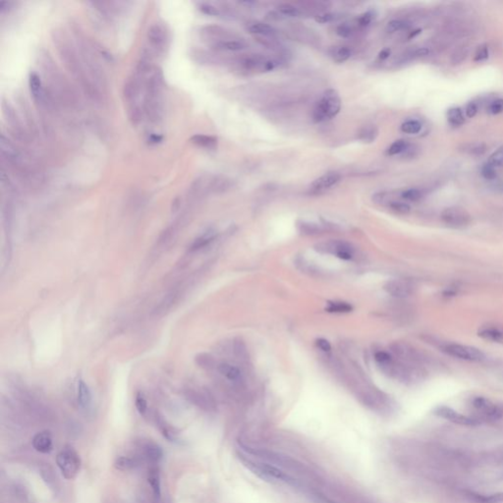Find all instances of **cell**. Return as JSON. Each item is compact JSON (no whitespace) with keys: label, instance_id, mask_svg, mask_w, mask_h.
Returning a JSON list of instances; mask_svg holds the SVG:
<instances>
[{"label":"cell","instance_id":"6da1fadb","mask_svg":"<svg viewBox=\"0 0 503 503\" xmlns=\"http://www.w3.org/2000/svg\"><path fill=\"white\" fill-rule=\"evenodd\" d=\"M164 88V78L161 69L156 68L150 73L146 84V97L144 103L145 114L152 122H159L163 114L162 92Z\"/></svg>","mask_w":503,"mask_h":503},{"label":"cell","instance_id":"7a4b0ae2","mask_svg":"<svg viewBox=\"0 0 503 503\" xmlns=\"http://www.w3.org/2000/svg\"><path fill=\"white\" fill-rule=\"evenodd\" d=\"M341 103V97L336 90L329 89L325 91L314 108V122L322 123L334 118L340 112Z\"/></svg>","mask_w":503,"mask_h":503},{"label":"cell","instance_id":"3957f363","mask_svg":"<svg viewBox=\"0 0 503 503\" xmlns=\"http://www.w3.org/2000/svg\"><path fill=\"white\" fill-rule=\"evenodd\" d=\"M56 464L66 480H73L80 473L82 460L73 447L65 446L56 456Z\"/></svg>","mask_w":503,"mask_h":503},{"label":"cell","instance_id":"277c9868","mask_svg":"<svg viewBox=\"0 0 503 503\" xmlns=\"http://www.w3.org/2000/svg\"><path fill=\"white\" fill-rule=\"evenodd\" d=\"M471 406L475 412L474 417L477 418L481 422H497L503 417V408L487 397H473L471 399Z\"/></svg>","mask_w":503,"mask_h":503},{"label":"cell","instance_id":"5b68a950","mask_svg":"<svg viewBox=\"0 0 503 503\" xmlns=\"http://www.w3.org/2000/svg\"><path fill=\"white\" fill-rule=\"evenodd\" d=\"M243 465L246 466L249 470H251L255 475L260 478L263 481H281V482H291V479L284 474L281 470L276 468L273 465L265 463H260L252 461L246 457H240Z\"/></svg>","mask_w":503,"mask_h":503},{"label":"cell","instance_id":"8992f818","mask_svg":"<svg viewBox=\"0 0 503 503\" xmlns=\"http://www.w3.org/2000/svg\"><path fill=\"white\" fill-rule=\"evenodd\" d=\"M439 348L446 355L464 361L480 362L486 358L485 354L474 346L459 343H443Z\"/></svg>","mask_w":503,"mask_h":503},{"label":"cell","instance_id":"52a82bcc","mask_svg":"<svg viewBox=\"0 0 503 503\" xmlns=\"http://www.w3.org/2000/svg\"><path fill=\"white\" fill-rule=\"evenodd\" d=\"M434 414L438 417H440L444 420H447L451 422L460 424V425H466V427H474V425H478L482 423L477 418L474 416H466L463 415L454 409L447 407V406H438L435 409Z\"/></svg>","mask_w":503,"mask_h":503},{"label":"cell","instance_id":"ba28073f","mask_svg":"<svg viewBox=\"0 0 503 503\" xmlns=\"http://www.w3.org/2000/svg\"><path fill=\"white\" fill-rule=\"evenodd\" d=\"M441 219L449 227L463 228L470 224L471 215L466 210L459 207H453L442 211Z\"/></svg>","mask_w":503,"mask_h":503},{"label":"cell","instance_id":"9c48e42d","mask_svg":"<svg viewBox=\"0 0 503 503\" xmlns=\"http://www.w3.org/2000/svg\"><path fill=\"white\" fill-rule=\"evenodd\" d=\"M147 40L152 50L156 52H162L166 47L167 41L164 28L160 24L152 25L147 31Z\"/></svg>","mask_w":503,"mask_h":503},{"label":"cell","instance_id":"30bf717a","mask_svg":"<svg viewBox=\"0 0 503 503\" xmlns=\"http://www.w3.org/2000/svg\"><path fill=\"white\" fill-rule=\"evenodd\" d=\"M341 180V175L338 172H327L316 179L311 185V191L315 194L325 192L335 186Z\"/></svg>","mask_w":503,"mask_h":503},{"label":"cell","instance_id":"8fae6325","mask_svg":"<svg viewBox=\"0 0 503 503\" xmlns=\"http://www.w3.org/2000/svg\"><path fill=\"white\" fill-rule=\"evenodd\" d=\"M32 446L40 453H50L53 450V438L51 433L49 431L37 433L32 438Z\"/></svg>","mask_w":503,"mask_h":503},{"label":"cell","instance_id":"7c38bea8","mask_svg":"<svg viewBox=\"0 0 503 503\" xmlns=\"http://www.w3.org/2000/svg\"><path fill=\"white\" fill-rule=\"evenodd\" d=\"M141 79H143L142 77L135 74L133 75L132 78L128 79L124 86L123 96L129 104L138 102L137 99L141 92Z\"/></svg>","mask_w":503,"mask_h":503},{"label":"cell","instance_id":"4fadbf2b","mask_svg":"<svg viewBox=\"0 0 503 503\" xmlns=\"http://www.w3.org/2000/svg\"><path fill=\"white\" fill-rule=\"evenodd\" d=\"M384 290L396 298H406L412 293V286L401 280H390L384 285Z\"/></svg>","mask_w":503,"mask_h":503},{"label":"cell","instance_id":"5bb4252c","mask_svg":"<svg viewBox=\"0 0 503 503\" xmlns=\"http://www.w3.org/2000/svg\"><path fill=\"white\" fill-rule=\"evenodd\" d=\"M478 335L487 341L503 343V327L497 325L482 326L478 331Z\"/></svg>","mask_w":503,"mask_h":503},{"label":"cell","instance_id":"9a60e30c","mask_svg":"<svg viewBox=\"0 0 503 503\" xmlns=\"http://www.w3.org/2000/svg\"><path fill=\"white\" fill-rule=\"evenodd\" d=\"M29 85H30L31 92H32L34 99L36 101L43 102L46 96H45V92L43 89V84H42V80L40 78V76L34 72H32L29 77Z\"/></svg>","mask_w":503,"mask_h":503},{"label":"cell","instance_id":"2e32d148","mask_svg":"<svg viewBox=\"0 0 503 503\" xmlns=\"http://www.w3.org/2000/svg\"><path fill=\"white\" fill-rule=\"evenodd\" d=\"M147 482L151 487L154 498L157 500L162 497V484H161V474L158 468L152 467L148 470L147 473Z\"/></svg>","mask_w":503,"mask_h":503},{"label":"cell","instance_id":"e0dca14e","mask_svg":"<svg viewBox=\"0 0 503 503\" xmlns=\"http://www.w3.org/2000/svg\"><path fill=\"white\" fill-rule=\"evenodd\" d=\"M247 31L250 33L254 34H260V35H266V36H272L275 35L277 31L268 24L262 23V22H251L247 25Z\"/></svg>","mask_w":503,"mask_h":503},{"label":"cell","instance_id":"ac0fdd59","mask_svg":"<svg viewBox=\"0 0 503 503\" xmlns=\"http://www.w3.org/2000/svg\"><path fill=\"white\" fill-rule=\"evenodd\" d=\"M78 401L81 407L87 409L92 404V393L88 384L80 379L78 382Z\"/></svg>","mask_w":503,"mask_h":503},{"label":"cell","instance_id":"d6986e66","mask_svg":"<svg viewBox=\"0 0 503 503\" xmlns=\"http://www.w3.org/2000/svg\"><path fill=\"white\" fill-rule=\"evenodd\" d=\"M378 136V129L373 124H368L363 126L358 132V139L366 144L373 143Z\"/></svg>","mask_w":503,"mask_h":503},{"label":"cell","instance_id":"ffe728a7","mask_svg":"<svg viewBox=\"0 0 503 503\" xmlns=\"http://www.w3.org/2000/svg\"><path fill=\"white\" fill-rule=\"evenodd\" d=\"M247 44L242 41H226L222 40L218 43H215L214 48L218 50L225 51H240L247 49Z\"/></svg>","mask_w":503,"mask_h":503},{"label":"cell","instance_id":"44dd1931","mask_svg":"<svg viewBox=\"0 0 503 503\" xmlns=\"http://www.w3.org/2000/svg\"><path fill=\"white\" fill-rule=\"evenodd\" d=\"M218 371L223 376L231 381H239L242 377V373L238 368L227 363L220 364L218 366Z\"/></svg>","mask_w":503,"mask_h":503},{"label":"cell","instance_id":"7402d4cb","mask_svg":"<svg viewBox=\"0 0 503 503\" xmlns=\"http://www.w3.org/2000/svg\"><path fill=\"white\" fill-rule=\"evenodd\" d=\"M113 466L116 470L126 472V471H132L136 469L138 466V463L135 459L127 456H119L115 459Z\"/></svg>","mask_w":503,"mask_h":503},{"label":"cell","instance_id":"603a6c76","mask_svg":"<svg viewBox=\"0 0 503 503\" xmlns=\"http://www.w3.org/2000/svg\"><path fill=\"white\" fill-rule=\"evenodd\" d=\"M191 142L201 147L208 149H215L217 146V139L213 136L208 135H195L191 138Z\"/></svg>","mask_w":503,"mask_h":503},{"label":"cell","instance_id":"cb8c5ba5","mask_svg":"<svg viewBox=\"0 0 503 503\" xmlns=\"http://www.w3.org/2000/svg\"><path fill=\"white\" fill-rule=\"evenodd\" d=\"M146 457L154 463L160 462L163 458V450L161 446L154 443H148L145 447Z\"/></svg>","mask_w":503,"mask_h":503},{"label":"cell","instance_id":"d4e9b609","mask_svg":"<svg viewBox=\"0 0 503 503\" xmlns=\"http://www.w3.org/2000/svg\"><path fill=\"white\" fill-rule=\"evenodd\" d=\"M145 111L138 102L130 103L128 106V117L133 125H138L143 120Z\"/></svg>","mask_w":503,"mask_h":503},{"label":"cell","instance_id":"484cf974","mask_svg":"<svg viewBox=\"0 0 503 503\" xmlns=\"http://www.w3.org/2000/svg\"><path fill=\"white\" fill-rule=\"evenodd\" d=\"M215 237H216L215 231H213V230L207 231L204 235H202L201 237H199L198 239H196L194 241V243H193L192 246H191V250L192 251H196V250H200V249L206 247L211 241H213V239Z\"/></svg>","mask_w":503,"mask_h":503},{"label":"cell","instance_id":"4316f807","mask_svg":"<svg viewBox=\"0 0 503 503\" xmlns=\"http://www.w3.org/2000/svg\"><path fill=\"white\" fill-rule=\"evenodd\" d=\"M331 56L336 63H343L352 56V49L349 47H337L332 49Z\"/></svg>","mask_w":503,"mask_h":503},{"label":"cell","instance_id":"83f0119b","mask_svg":"<svg viewBox=\"0 0 503 503\" xmlns=\"http://www.w3.org/2000/svg\"><path fill=\"white\" fill-rule=\"evenodd\" d=\"M352 306L345 302H329L325 309L329 313H349L352 311Z\"/></svg>","mask_w":503,"mask_h":503},{"label":"cell","instance_id":"f1b7e54d","mask_svg":"<svg viewBox=\"0 0 503 503\" xmlns=\"http://www.w3.org/2000/svg\"><path fill=\"white\" fill-rule=\"evenodd\" d=\"M447 117H448L449 123L453 126H460L464 123V121H465L462 110L460 108H456V107L450 108L448 110Z\"/></svg>","mask_w":503,"mask_h":503},{"label":"cell","instance_id":"f546056e","mask_svg":"<svg viewBox=\"0 0 503 503\" xmlns=\"http://www.w3.org/2000/svg\"><path fill=\"white\" fill-rule=\"evenodd\" d=\"M408 147H409V144L407 141L397 140L393 144H391V146L388 148V150H386V154L390 157L396 156V154L406 151L408 149Z\"/></svg>","mask_w":503,"mask_h":503},{"label":"cell","instance_id":"4dcf8cb0","mask_svg":"<svg viewBox=\"0 0 503 503\" xmlns=\"http://www.w3.org/2000/svg\"><path fill=\"white\" fill-rule=\"evenodd\" d=\"M277 10L280 14L287 16V17L298 18V17H302V15H303V13L300 9H298L297 7L293 6L292 4H288V3L279 4L277 6Z\"/></svg>","mask_w":503,"mask_h":503},{"label":"cell","instance_id":"1f68e13d","mask_svg":"<svg viewBox=\"0 0 503 503\" xmlns=\"http://www.w3.org/2000/svg\"><path fill=\"white\" fill-rule=\"evenodd\" d=\"M473 497L481 503H500L503 502V491L488 495L473 494Z\"/></svg>","mask_w":503,"mask_h":503},{"label":"cell","instance_id":"d6a6232c","mask_svg":"<svg viewBox=\"0 0 503 503\" xmlns=\"http://www.w3.org/2000/svg\"><path fill=\"white\" fill-rule=\"evenodd\" d=\"M421 129L422 124L417 120H408L401 125V131L406 134H417Z\"/></svg>","mask_w":503,"mask_h":503},{"label":"cell","instance_id":"836d02e7","mask_svg":"<svg viewBox=\"0 0 503 503\" xmlns=\"http://www.w3.org/2000/svg\"><path fill=\"white\" fill-rule=\"evenodd\" d=\"M408 26H409L408 22H406L404 20H392V21L389 22L388 26H386V32L389 33H393L398 31L406 29Z\"/></svg>","mask_w":503,"mask_h":503},{"label":"cell","instance_id":"e575fe53","mask_svg":"<svg viewBox=\"0 0 503 503\" xmlns=\"http://www.w3.org/2000/svg\"><path fill=\"white\" fill-rule=\"evenodd\" d=\"M336 33L340 36V37H344V38H348L352 36V34L354 33V29H353V26L349 23H343V24H340L337 28H336Z\"/></svg>","mask_w":503,"mask_h":503},{"label":"cell","instance_id":"d590c367","mask_svg":"<svg viewBox=\"0 0 503 503\" xmlns=\"http://www.w3.org/2000/svg\"><path fill=\"white\" fill-rule=\"evenodd\" d=\"M374 359L380 366H383V367H392L393 366L392 357L386 352L379 351V352L375 353Z\"/></svg>","mask_w":503,"mask_h":503},{"label":"cell","instance_id":"8d00e7d4","mask_svg":"<svg viewBox=\"0 0 503 503\" xmlns=\"http://www.w3.org/2000/svg\"><path fill=\"white\" fill-rule=\"evenodd\" d=\"M488 164L493 166L494 168L503 165V146L499 147L496 151H494L491 154L488 160Z\"/></svg>","mask_w":503,"mask_h":503},{"label":"cell","instance_id":"74e56055","mask_svg":"<svg viewBox=\"0 0 503 503\" xmlns=\"http://www.w3.org/2000/svg\"><path fill=\"white\" fill-rule=\"evenodd\" d=\"M298 228L300 232L304 234H316L321 230V228L315 224V223H309V222H302L298 225Z\"/></svg>","mask_w":503,"mask_h":503},{"label":"cell","instance_id":"f35d334b","mask_svg":"<svg viewBox=\"0 0 503 503\" xmlns=\"http://www.w3.org/2000/svg\"><path fill=\"white\" fill-rule=\"evenodd\" d=\"M199 9L202 13L206 14V15H209V16H220L221 15V11L218 7L211 4V3H201L199 5Z\"/></svg>","mask_w":503,"mask_h":503},{"label":"cell","instance_id":"ab89813d","mask_svg":"<svg viewBox=\"0 0 503 503\" xmlns=\"http://www.w3.org/2000/svg\"><path fill=\"white\" fill-rule=\"evenodd\" d=\"M402 198L411 202H417L422 198V192L418 189H408L402 193Z\"/></svg>","mask_w":503,"mask_h":503},{"label":"cell","instance_id":"60d3db41","mask_svg":"<svg viewBox=\"0 0 503 503\" xmlns=\"http://www.w3.org/2000/svg\"><path fill=\"white\" fill-rule=\"evenodd\" d=\"M341 16L337 13H324V14H319L316 16L315 20L317 23H320V24H326V23H331V22H334L336 20H338Z\"/></svg>","mask_w":503,"mask_h":503},{"label":"cell","instance_id":"b9f144b4","mask_svg":"<svg viewBox=\"0 0 503 503\" xmlns=\"http://www.w3.org/2000/svg\"><path fill=\"white\" fill-rule=\"evenodd\" d=\"M175 294H169L162 303L161 305L159 306V308H157L156 313L157 314H161V313H164L165 311H167L168 308H170V307L174 304V301H175Z\"/></svg>","mask_w":503,"mask_h":503},{"label":"cell","instance_id":"7bdbcfd3","mask_svg":"<svg viewBox=\"0 0 503 503\" xmlns=\"http://www.w3.org/2000/svg\"><path fill=\"white\" fill-rule=\"evenodd\" d=\"M135 405H136V408H137L138 412L141 415H145L146 414V412L147 410V403H146V398L144 397V395L141 392L137 393V395H136Z\"/></svg>","mask_w":503,"mask_h":503},{"label":"cell","instance_id":"ee69618b","mask_svg":"<svg viewBox=\"0 0 503 503\" xmlns=\"http://www.w3.org/2000/svg\"><path fill=\"white\" fill-rule=\"evenodd\" d=\"M389 207L392 211H394L398 213H408L411 210L409 205H407L405 203H401V202H392V203H390Z\"/></svg>","mask_w":503,"mask_h":503},{"label":"cell","instance_id":"f6af8a7d","mask_svg":"<svg viewBox=\"0 0 503 503\" xmlns=\"http://www.w3.org/2000/svg\"><path fill=\"white\" fill-rule=\"evenodd\" d=\"M373 17H374L373 13L372 11H368V12L364 13L363 15H361V17L358 19V25L363 28L368 27L372 23Z\"/></svg>","mask_w":503,"mask_h":503},{"label":"cell","instance_id":"bcb514c9","mask_svg":"<svg viewBox=\"0 0 503 503\" xmlns=\"http://www.w3.org/2000/svg\"><path fill=\"white\" fill-rule=\"evenodd\" d=\"M483 176L487 180H493L496 177V171L495 168L489 164H487L482 169Z\"/></svg>","mask_w":503,"mask_h":503},{"label":"cell","instance_id":"7dc6e473","mask_svg":"<svg viewBox=\"0 0 503 503\" xmlns=\"http://www.w3.org/2000/svg\"><path fill=\"white\" fill-rule=\"evenodd\" d=\"M488 57V49L487 46H482L478 49L477 52H476V55H475V61H478V62H481V61H484L486 59H487Z\"/></svg>","mask_w":503,"mask_h":503},{"label":"cell","instance_id":"c3c4849f","mask_svg":"<svg viewBox=\"0 0 503 503\" xmlns=\"http://www.w3.org/2000/svg\"><path fill=\"white\" fill-rule=\"evenodd\" d=\"M489 112L492 114H499L503 112V99H496L489 105Z\"/></svg>","mask_w":503,"mask_h":503},{"label":"cell","instance_id":"681fc988","mask_svg":"<svg viewBox=\"0 0 503 503\" xmlns=\"http://www.w3.org/2000/svg\"><path fill=\"white\" fill-rule=\"evenodd\" d=\"M316 343H317V346L320 348V349L325 351V352H329L331 350V345H330V343L326 339L320 338V339L317 340Z\"/></svg>","mask_w":503,"mask_h":503},{"label":"cell","instance_id":"f907efd6","mask_svg":"<svg viewBox=\"0 0 503 503\" xmlns=\"http://www.w3.org/2000/svg\"><path fill=\"white\" fill-rule=\"evenodd\" d=\"M312 500L315 502V503H337L327 497H325V495H322V494H313L312 495Z\"/></svg>","mask_w":503,"mask_h":503},{"label":"cell","instance_id":"816d5d0a","mask_svg":"<svg viewBox=\"0 0 503 503\" xmlns=\"http://www.w3.org/2000/svg\"><path fill=\"white\" fill-rule=\"evenodd\" d=\"M477 112H478L477 104L475 102H470L466 107V114L468 117H470V118L474 117V116L477 114Z\"/></svg>","mask_w":503,"mask_h":503},{"label":"cell","instance_id":"f5cc1de1","mask_svg":"<svg viewBox=\"0 0 503 503\" xmlns=\"http://www.w3.org/2000/svg\"><path fill=\"white\" fill-rule=\"evenodd\" d=\"M336 257L341 260H349L352 259L353 255H352V251H342V252L338 253L336 255Z\"/></svg>","mask_w":503,"mask_h":503},{"label":"cell","instance_id":"db71d44e","mask_svg":"<svg viewBox=\"0 0 503 503\" xmlns=\"http://www.w3.org/2000/svg\"><path fill=\"white\" fill-rule=\"evenodd\" d=\"M391 54V50L390 49H383L379 53H378V59L380 60H385L388 59Z\"/></svg>","mask_w":503,"mask_h":503},{"label":"cell","instance_id":"11a10c76","mask_svg":"<svg viewBox=\"0 0 503 503\" xmlns=\"http://www.w3.org/2000/svg\"><path fill=\"white\" fill-rule=\"evenodd\" d=\"M149 143L150 144H160L162 141V136H160V135H157V134H153L149 137L148 139Z\"/></svg>","mask_w":503,"mask_h":503},{"label":"cell","instance_id":"9f6ffc18","mask_svg":"<svg viewBox=\"0 0 503 503\" xmlns=\"http://www.w3.org/2000/svg\"><path fill=\"white\" fill-rule=\"evenodd\" d=\"M429 52H430V50H429L428 49L422 48V49H417V50L415 51L414 54H415V56L421 57V56H425V55H428Z\"/></svg>","mask_w":503,"mask_h":503},{"label":"cell","instance_id":"6f0895ef","mask_svg":"<svg viewBox=\"0 0 503 503\" xmlns=\"http://www.w3.org/2000/svg\"><path fill=\"white\" fill-rule=\"evenodd\" d=\"M179 204H180V199L179 198H176L174 201H173V204H172V211H177L178 208H179Z\"/></svg>","mask_w":503,"mask_h":503}]
</instances>
